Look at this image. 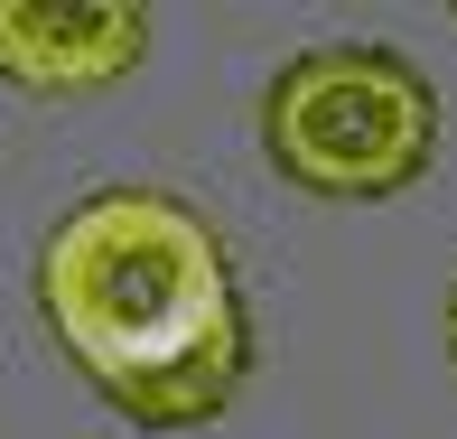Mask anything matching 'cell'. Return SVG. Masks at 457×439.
I'll return each mask as SVG.
<instances>
[{
	"label": "cell",
	"mask_w": 457,
	"mask_h": 439,
	"mask_svg": "<svg viewBox=\"0 0 457 439\" xmlns=\"http://www.w3.org/2000/svg\"><path fill=\"white\" fill-rule=\"evenodd\" d=\"M37 308L85 384L140 430L224 421L253 374V318L215 224L159 187L66 206L37 253Z\"/></svg>",
	"instance_id": "obj_1"
},
{
	"label": "cell",
	"mask_w": 457,
	"mask_h": 439,
	"mask_svg": "<svg viewBox=\"0 0 457 439\" xmlns=\"http://www.w3.org/2000/svg\"><path fill=\"white\" fill-rule=\"evenodd\" d=\"M262 150L308 197H402L439 159V94L402 47L337 38L280 66L262 103Z\"/></svg>",
	"instance_id": "obj_2"
},
{
	"label": "cell",
	"mask_w": 457,
	"mask_h": 439,
	"mask_svg": "<svg viewBox=\"0 0 457 439\" xmlns=\"http://www.w3.org/2000/svg\"><path fill=\"white\" fill-rule=\"evenodd\" d=\"M150 19L131 0H0V75L29 94H103L140 66Z\"/></svg>",
	"instance_id": "obj_3"
},
{
	"label": "cell",
	"mask_w": 457,
	"mask_h": 439,
	"mask_svg": "<svg viewBox=\"0 0 457 439\" xmlns=\"http://www.w3.org/2000/svg\"><path fill=\"white\" fill-rule=\"evenodd\" d=\"M448 365H457V290H448Z\"/></svg>",
	"instance_id": "obj_4"
}]
</instances>
